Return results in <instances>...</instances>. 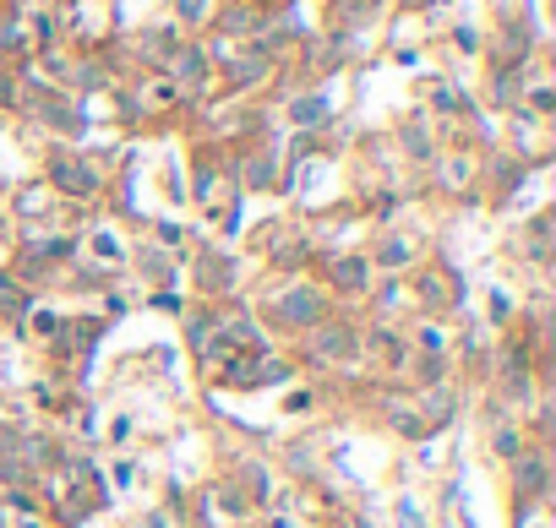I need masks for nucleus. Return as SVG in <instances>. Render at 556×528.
Returning a JSON list of instances; mask_svg holds the SVG:
<instances>
[{
  "label": "nucleus",
  "instance_id": "obj_1",
  "mask_svg": "<svg viewBox=\"0 0 556 528\" xmlns=\"http://www.w3.org/2000/svg\"><path fill=\"white\" fill-rule=\"evenodd\" d=\"M55 180H60L66 191H82V196H93V191H98V174H93L87 164H71V158H60V164H55Z\"/></svg>",
  "mask_w": 556,
  "mask_h": 528
},
{
  "label": "nucleus",
  "instance_id": "obj_2",
  "mask_svg": "<svg viewBox=\"0 0 556 528\" xmlns=\"http://www.w3.org/2000/svg\"><path fill=\"white\" fill-rule=\"evenodd\" d=\"M513 485H519V496H541L546 491V458H524Z\"/></svg>",
  "mask_w": 556,
  "mask_h": 528
},
{
  "label": "nucleus",
  "instance_id": "obj_3",
  "mask_svg": "<svg viewBox=\"0 0 556 528\" xmlns=\"http://www.w3.org/2000/svg\"><path fill=\"white\" fill-rule=\"evenodd\" d=\"M377 262H382V267H404V262H409V240H388V245L377 251Z\"/></svg>",
  "mask_w": 556,
  "mask_h": 528
},
{
  "label": "nucleus",
  "instance_id": "obj_4",
  "mask_svg": "<svg viewBox=\"0 0 556 528\" xmlns=\"http://www.w3.org/2000/svg\"><path fill=\"white\" fill-rule=\"evenodd\" d=\"M333 278H339L344 289H360V284H366V267H360V262H339V267H333Z\"/></svg>",
  "mask_w": 556,
  "mask_h": 528
}]
</instances>
